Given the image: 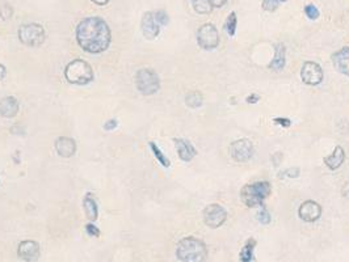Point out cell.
Returning a JSON list of instances; mask_svg holds the SVG:
<instances>
[{
  "instance_id": "obj_9",
  "label": "cell",
  "mask_w": 349,
  "mask_h": 262,
  "mask_svg": "<svg viewBox=\"0 0 349 262\" xmlns=\"http://www.w3.org/2000/svg\"><path fill=\"white\" fill-rule=\"evenodd\" d=\"M230 155L238 163H245L254 155V144L250 139H238L230 146Z\"/></svg>"
},
{
  "instance_id": "obj_38",
  "label": "cell",
  "mask_w": 349,
  "mask_h": 262,
  "mask_svg": "<svg viewBox=\"0 0 349 262\" xmlns=\"http://www.w3.org/2000/svg\"><path fill=\"white\" fill-rule=\"evenodd\" d=\"M6 75H7L6 66H4V64H0V81L3 80L4 78H6Z\"/></svg>"
},
{
  "instance_id": "obj_36",
  "label": "cell",
  "mask_w": 349,
  "mask_h": 262,
  "mask_svg": "<svg viewBox=\"0 0 349 262\" xmlns=\"http://www.w3.org/2000/svg\"><path fill=\"white\" fill-rule=\"evenodd\" d=\"M341 194H343L344 198L349 200V182H346L343 188H341Z\"/></svg>"
},
{
  "instance_id": "obj_7",
  "label": "cell",
  "mask_w": 349,
  "mask_h": 262,
  "mask_svg": "<svg viewBox=\"0 0 349 262\" xmlns=\"http://www.w3.org/2000/svg\"><path fill=\"white\" fill-rule=\"evenodd\" d=\"M197 43L203 50H214L219 45V33L213 24H203L197 30Z\"/></svg>"
},
{
  "instance_id": "obj_14",
  "label": "cell",
  "mask_w": 349,
  "mask_h": 262,
  "mask_svg": "<svg viewBox=\"0 0 349 262\" xmlns=\"http://www.w3.org/2000/svg\"><path fill=\"white\" fill-rule=\"evenodd\" d=\"M54 147H55V151H57L58 155L62 156V158H71L76 152V143H75V140L72 138L69 137L57 138Z\"/></svg>"
},
{
  "instance_id": "obj_30",
  "label": "cell",
  "mask_w": 349,
  "mask_h": 262,
  "mask_svg": "<svg viewBox=\"0 0 349 262\" xmlns=\"http://www.w3.org/2000/svg\"><path fill=\"white\" fill-rule=\"evenodd\" d=\"M154 16H155V20L156 23H158L160 27H165V25L168 24V21H170V18H168V15L166 11H156V12H154Z\"/></svg>"
},
{
  "instance_id": "obj_2",
  "label": "cell",
  "mask_w": 349,
  "mask_h": 262,
  "mask_svg": "<svg viewBox=\"0 0 349 262\" xmlns=\"http://www.w3.org/2000/svg\"><path fill=\"white\" fill-rule=\"evenodd\" d=\"M176 256L180 262H206L208 249L202 240L188 236L181 238L177 244Z\"/></svg>"
},
{
  "instance_id": "obj_22",
  "label": "cell",
  "mask_w": 349,
  "mask_h": 262,
  "mask_svg": "<svg viewBox=\"0 0 349 262\" xmlns=\"http://www.w3.org/2000/svg\"><path fill=\"white\" fill-rule=\"evenodd\" d=\"M202 95L200 92H197V91H192V92H189L188 95L185 96V104H187L188 107H191V109H197V107H200L202 105Z\"/></svg>"
},
{
  "instance_id": "obj_29",
  "label": "cell",
  "mask_w": 349,
  "mask_h": 262,
  "mask_svg": "<svg viewBox=\"0 0 349 262\" xmlns=\"http://www.w3.org/2000/svg\"><path fill=\"white\" fill-rule=\"evenodd\" d=\"M257 221L261 224H264V226L271 223V214H269V211L265 207H261V210L257 212Z\"/></svg>"
},
{
  "instance_id": "obj_8",
  "label": "cell",
  "mask_w": 349,
  "mask_h": 262,
  "mask_svg": "<svg viewBox=\"0 0 349 262\" xmlns=\"http://www.w3.org/2000/svg\"><path fill=\"white\" fill-rule=\"evenodd\" d=\"M203 222L210 228H218L226 222L227 211L218 203H212V205L206 206L202 212Z\"/></svg>"
},
{
  "instance_id": "obj_39",
  "label": "cell",
  "mask_w": 349,
  "mask_h": 262,
  "mask_svg": "<svg viewBox=\"0 0 349 262\" xmlns=\"http://www.w3.org/2000/svg\"><path fill=\"white\" fill-rule=\"evenodd\" d=\"M92 3L97 4V6H107L109 3V0H91Z\"/></svg>"
},
{
  "instance_id": "obj_26",
  "label": "cell",
  "mask_w": 349,
  "mask_h": 262,
  "mask_svg": "<svg viewBox=\"0 0 349 262\" xmlns=\"http://www.w3.org/2000/svg\"><path fill=\"white\" fill-rule=\"evenodd\" d=\"M286 0H263V9L268 11V12H273L280 7L281 3H285Z\"/></svg>"
},
{
  "instance_id": "obj_5",
  "label": "cell",
  "mask_w": 349,
  "mask_h": 262,
  "mask_svg": "<svg viewBox=\"0 0 349 262\" xmlns=\"http://www.w3.org/2000/svg\"><path fill=\"white\" fill-rule=\"evenodd\" d=\"M135 86L143 96L155 95L160 88L159 76L152 69H140L135 74Z\"/></svg>"
},
{
  "instance_id": "obj_10",
  "label": "cell",
  "mask_w": 349,
  "mask_h": 262,
  "mask_svg": "<svg viewBox=\"0 0 349 262\" xmlns=\"http://www.w3.org/2000/svg\"><path fill=\"white\" fill-rule=\"evenodd\" d=\"M301 79L307 85H318L323 80L322 67L315 62H304L301 69Z\"/></svg>"
},
{
  "instance_id": "obj_24",
  "label": "cell",
  "mask_w": 349,
  "mask_h": 262,
  "mask_svg": "<svg viewBox=\"0 0 349 262\" xmlns=\"http://www.w3.org/2000/svg\"><path fill=\"white\" fill-rule=\"evenodd\" d=\"M150 148H151V151H152V154H154V156L156 158V160L159 161V163L163 165L165 168H168L171 165V163H170V160H168V158L167 156L161 152V149L159 148L158 146H156L154 142H150Z\"/></svg>"
},
{
  "instance_id": "obj_31",
  "label": "cell",
  "mask_w": 349,
  "mask_h": 262,
  "mask_svg": "<svg viewBox=\"0 0 349 262\" xmlns=\"http://www.w3.org/2000/svg\"><path fill=\"white\" fill-rule=\"evenodd\" d=\"M86 232L88 236H95V237H99L100 236V229L96 226H93V223L86 224Z\"/></svg>"
},
{
  "instance_id": "obj_18",
  "label": "cell",
  "mask_w": 349,
  "mask_h": 262,
  "mask_svg": "<svg viewBox=\"0 0 349 262\" xmlns=\"http://www.w3.org/2000/svg\"><path fill=\"white\" fill-rule=\"evenodd\" d=\"M285 55H286V48L283 43H277L275 46V58L269 63L268 69L272 71H281L285 67Z\"/></svg>"
},
{
  "instance_id": "obj_6",
  "label": "cell",
  "mask_w": 349,
  "mask_h": 262,
  "mask_svg": "<svg viewBox=\"0 0 349 262\" xmlns=\"http://www.w3.org/2000/svg\"><path fill=\"white\" fill-rule=\"evenodd\" d=\"M17 34L21 43L25 46H29V48L41 46L46 39L45 29H44L41 24H37V23L21 25Z\"/></svg>"
},
{
  "instance_id": "obj_23",
  "label": "cell",
  "mask_w": 349,
  "mask_h": 262,
  "mask_svg": "<svg viewBox=\"0 0 349 262\" xmlns=\"http://www.w3.org/2000/svg\"><path fill=\"white\" fill-rule=\"evenodd\" d=\"M192 6L198 15H209L213 11L210 0H192Z\"/></svg>"
},
{
  "instance_id": "obj_19",
  "label": "cell",
  "mask_w": 349,
  "mask_h": 262,
  "mask_svg": "<svg viewBox=\"0 0 349 262\" xmlns=\"http://www.w3.org/2000/svg\"><path fill=\"white\" fill-rule=\"evenodd\" d=\"M344 160H345V152H344L343 147L340 146L335 147L334 152H332L331 155L324 158L325 165H327L331 170H335L339 167H341V164L344 163Z\"/></svg>"
},
{
  "instance_id": "obj_21",
  "label": "cell",
  "mask_w": 349,
  "mask_h": 262,
  "mask_svg": "<svg viewBox=\"0 0 349 262\" xmlns=\"http://www.w3.org/2000/svg\"><path fill=\"white\" fill-rule=\"evenodd\" d=\"M256 245V240L254 238H248L244 247L240 250V261L242 262H251L254 259V249Z\"/></svg>"
},
{
  "instance_id": "obj_13",
  "label": "cell",
  "mask_w": 349,
  "mask_h": 262,
  "mask_svg": "<svg viewBox=\"0 0 349 262\" xmlns=\"http://www.w3.org/2000/svg\"><path fill=\"white\" fill-rule=\"evenodd\" d=\"M140 29L146 39H155L160 33V25L156 23L154 12H146L140 21Z\"/></svg>"
},
{
  "instance_id": "obj_35",
  "label": "cell",
  "mask_w": 349,
  "mask_h": 262,
  "mask_svg": "<svg viewBox=\"0 0 349 262\" xmlns=\"http://www.w3.org/2000/svg\"><path fill=\"white\" fill-rule=\"evenodd\" d=\"M213 8H221L227 3V0H210Z\"/></svg>"
},
{
  "instance_id": "obj_33",
  "label": "cell",
  "mask_w": 349,
  "mask_h": 262,
  "mask_svg": "<svg viewBox=\"0 0 349 262\" xmlns=\"http://www.w3.org/2000/svg\"><path fill=\"white\" fill-rule=\"evenodd\" d=\"M117 127V119H108L104 123V128L107 131H112Z\"/></svg>"
},
{
  "instance_id": "obj_32",
  "label": "cell",
  "mask_w": 349,
  "mask_h": 262,
  "mask_svg": "<svg viewBox=\"0 0 349 262\" xmlns=\"http://www.w3.org/2000/svg\"><path fill=\"white\" fill-rule=\"evenodd\" d=\"M299 168H296V167H293V168H289V169H286V170H283V174L286 177H290V179H297V177L299 176Z\"/></svg>"
},
{
  "instance_id": "obj_27",
  "label": "cell",
  "mask_w": 349,
  "mask_h": 262,
  "mask_svg": "<svg viewBox=\"0 0 349 262\" xmlns=\"http://www.w3.org/2000/svg\"><path fill=\"white\" fill-rule=\"evenodd\" d=\"M13 15V8L11 4H2L0 6V17L3 18V20H8V18L12 17Z\"/></svg>"
},
{
  "instance_id": "obj_16",
  "label": "cell",
  "mask_w": 349,
  "mask_h": 262,
  "mask_svg": "<svg viewBox=\"0 0 349 262\" xmlns=\"http://www.w3.org/2000/svg\"><path fill=\"white\" fill-rule=\"evenodd\" d=\"M20 111V104L13 96H7L0 100V116L4 118H13Z\"/></svg>"
},
{
  "instance_id": "obj_25",
  "label": "cell",
  "mask_w": 349,
  "mask_h": 262,
  "mask_svg": "<svg viewBox=\"0 0 349 262\" xmlns=\"http://www.w3.org/2000/svg\"><path fill=\"white\" fill-rule=\"evenodd\" d=\"M236 23H238V20H236V13L231 12L230 15H229V17H227L226 23H224V30H226L227 34L230 37L235 36Z\"/></svg>"
},
{
  "instance_id": "obj_4",
  "label": "cell",
  "mask_w": 349,
  "mask_h": 262,
  "mask_svg": "<svg viewBox=\"0 0 349 262\" xmlns=\"http://www.w3.org/2000/svg\"><path fill=\"white\" fill-rule=\"evenodd\" d=\"M271 191V184L266 181L248 184L240 190V200L247 207H264V200L268 198Z\"/></svg>"
},
{
  "instance_id": "obj_15",
  "label": "cell",
  "mask_w": 349,
  "mask_h": 262,
  "mask_svg": "<svg viewBox=\"0 0 349 262\" xmlns=\"http://www.w3.org/2000/svg\"><path fill=\"white\" fill-rule=\"evenodd\" d=\"M335 69L345 76H349V46H344L332 55Z\"/></svg>"
},
{
  "instance_id": "obj_28",
  "label": "cell",
  "mask_w": 349,
  "mask_h": 262,
  "mask_svg": "<svg viewBox=\"0 0 349 262\" xmlns=\"http://www.w3.org/2000/svg\"><path fill=\"white\" fill-rule=\"evenodd\" d=\"M304 13H306V16H307L310 20H316L320 15L319 9L316 8L314 4H307V6L304 7Z\"/></svg>"
},
{
  "instance_id": "obj_11",
  "label": "cell",
  "mask_w": 349,
  "mask_h": 262,
  "mask_svg": "<svg viewBox=\"0 0 349 262\" xmlns=\"http://www.w3.org/2000/svg\"><path fill=\"white\" fill-rule=\"evenodd\" d=\"M39 254H41V248L39 244L34 240H24L18 244L17 256L21 259H24L27 262H34L38 259Z\"/></svg>"
},
{
  "instance_id": "obj_12",
  "label": "cell",
  "mask_w": 349,
  "mask_h": 262,
  "mask_svg": "<svg viewBox=\"0 0 349 262\" xmlns=\"http://www.w3.org/2000/svg\"><path fill=\"white\" fill-rule=\"evenodd\" d=\"M322 215V207L315 201H304L298 209V216L301 217L303 222L307 223H313L316 222Z\"/></svg>"
},
{
  "instance_id": "obj_17",
  "label": "cell",
  "mask_w": 349,
  "mask_h": 262,
  "mask_svg": "<svg viewBox=\"0 0 349 262\" xmlns=\"http://www.w3.org/2000/svg\"><path fill=\"white\" fill-rule=\"evenodd\" d=\"M173 142H175V146H176L177 155H179V158L181 159L182 161H185V163L191 161L194 156L197 155L196 148L192 146L191 142H188V140L177 139L176 138V139H173Z\"/></svg>"
},
{
  "instance_id": "obj_37",
  "label": "cell",
  "mask_w": 349,
  "mask_h": 262,
  "mask_svg": "<svg viewBox=\"0 0 349 262\" xmlns=\"http://www.w3.org/2000/svg\"><path fill=\"white\" fill-rule=\"evenodd\" d=\"M259 101V96L256 95H251L247 97V102L248 104H256V102Z\"/></svg>"
},
{
  "instance_id": "obj_20",
  "label": "cell",
  "mask_w": 349,
  "mask_h": 262,
  "mask_svg": "<svg viewBox=\"0 0 349 262\" xmlns=\"http://www.w3.org/2000/svg\"><path fill=\"white\" fill-rule=\"evenodd\" d=\"M83 209L87 217L91 222H95L97 216H99V207H97V203H96L95 198H93L91 193H87L86 196L83 198Z\"/></svg>"
},
{
  "instance_id": "obj_1",
  "label": "cell",
  "mask_w": 349,
  "mask_h": 262,
  "mask_svg": "<svg viewBox=\"0 0 349 262\" xmlns=\"http://www.w3.org/2000/svg\"><path fill=\"white\" fill-rule=\"evenodd\" d=\"M75 36L78 45L90 54L104 53L112 41V32L107 21L97 16L83 18L76 27Z\"/></svg>"
},
{
  "instance_id": "obj_3",
  "label": "cell",
  "mask_w": 349,
  "mask_h": 262,
  "mask_svg": "<svg viewBox=\"0 0 349 262\" xmlns=\"http://www.w3.org/2000/svg\"><path fill=\"white\" fill-rule=\"evenodd\" d=\"M95 78L93 70L87 60L74 59L65 69V79L74 85H87Z\"/></svg>"
},
{
  "instance_id": "obj_34",
  "label": "cell",
  "mask_w": 349,
  "mask_h": 262,
  "mask_svg": "<svg viewBox=\"0 0 349 262\" xmlns=\"http://www.w3.org/2000/svg\"><path fill=\"white\" fill-rule=\"evenodd\" d=\"M275 121V123H277V125H281L282 127H290V125H292V122H290V119L288 118H275L273 119Z\"/></svg>"
}]
</instances>
